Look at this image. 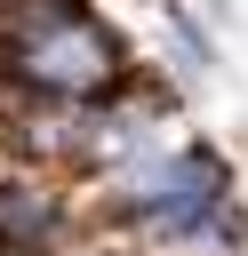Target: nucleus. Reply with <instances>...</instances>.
Here are the masks:
<instances>
[{
  "label": "nucleus",
  "instance_id": "nucleus-1",
  "mask_svg": "<svg viewBox=\"0 0 248 256\" xmlns=\"http://www.w3.org/2000/svg\"><path fill=\"white\" fill-rule=\"evenodd\" d=\"M0 88L48 104H104L128 88V48L88 0H16L0 16Z\"/></svg>",
  "mask_w": 248,
  "mask_h": 256
},
{
  "label": "nucleus",
  "instance_id": "nucleus-2",
  "mask_svg": "<svg viewBox=\"0 0 248 256\" xmlns=\"http://www.w3.org/2000/svg\"><path fill=\"white\" fill-rule=\"evenodd\" d=\"M72 240V208L48 176H0V256H56Z\"/></svg>",
  "mask_w": 248,
  "mask_h": 256
},
{
  "label": "nucleus",
  "instance_id": "nucleus-3",
  "mask_svg": "<svg viewBox=\"0 0 248 256\" xmlns=\"http://www.w3.org/2000/svg\"><path fill=\"white\" fill-rule=\"evenodd\" d=\"M8 8H16V0H0V16H8Z\"/></svg>",
  "mask_w": 248,
  "mask_h": 256
}]
</instances>
